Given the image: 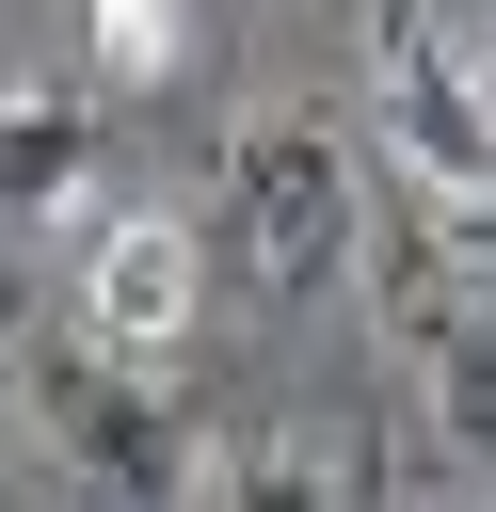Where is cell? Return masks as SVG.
<instances>
[{"label": "cell", "instance_id": "obj_7", "mask_svg": "<svg viewBox=\"0 0 496 512\" xmlns=\"http://www.w3.org/2000/svg\"><path fill=\"white\" fill-rule=\"evenodd\" d=\"M464 240H480V256H496V208H480V224H464Z\"/></svg>", "mask_w": 496, "mask_h": 512}, {"label": "cell", "instance_id": "obj_8", "mask_svg": "<svg viewBox=\"0 0 496 512\" xmlns=\"http://www.w3.org/2000/svg\"><path fill=\"white\" fill-rule=\"evenodd\" d=\"M480 32H496V0H480Z\"/></svg>", "mask_w": 496, "mask_h": 512}, {"label": "cell", "instance_id": "obj_5", "mask_svg": "<svg viewBox=\"0 0 496 512\" xmlns=\"http://www.w3.org/2000/svg\"><path fill=\"white\" fill-rule=\"evenodd\" d=\"M208 512H336V464H320L304 432H256V448H224Z\"/></svg>", "mask_w": 496, "mask_h": 512}, {"label": "cell", "instance_id": "obj_2", "mask_svg": "<svg viewBox=\"0 0 496 512\" xmlns=\"http://www.w3.org/2000/svg\"><path fill=\"white\" fill-rule=\"evenodd\" d=\"M192 304H208V240L176 208H96V240H80V336L112 368H160L192 336Z\"/></svg>", "mask_w": 496, "mask_h": 512}, {"label": "cell", "instance_id": "obj_1", "mask_svg": "<svg viewBox=\"0 0 496 512\" xmlns=\"http://www.w3.org/2000/svg\"><path fill=\"white\" fill-rule=\"evenodd\" d=\"M224 224H240V256H256L272 288H320V272H352V256H368L352 144H336L320 112H256V128L224 144Z\"/></svg>", "mask_w": 496, "mask_h": 512}, {"label": "cell", "instance_id": "obj_3", "mask_svg": "<svg viewBox=\"0 0 496 512\" xmlns=\"http://www.w3.org/2000/svg\"><path fill=\"white\" fill-rule=\"evenodd\" d=\"M96 160V112L80 96H0V224H48Z\"/></svg>", "mask_w": 496, "mask_h": 512}, {"label": "cell", "instance_id": "obj_6", "mask_svg": "<svg viewBox=\"0 0 496 512\" xmlns=\"http://www.w3.org/2000/svg\"><path fill=\"white\" fill-rule=\"evenodd\" d=\"M80 32H96V80H176L192 0H80Z\"/></svg>", "mask_w": 496, "mask_h": 512}, {"label": "cell", "instance_id": "obj_4", "mask_svg": "<svg viewBox=\"0 0 496 512\" xmlns=\"http://www.w3.org/2000/svg\"><path fill=\"white\" fill-rule=\"evenodd\" d=\"M432 448L496 480V320H464V336L432 352Z\"/></svg>", "mask_w": 496, "mask_h": 512}]
</instances>
